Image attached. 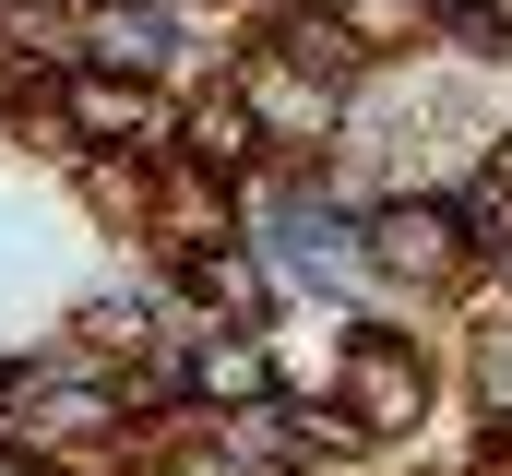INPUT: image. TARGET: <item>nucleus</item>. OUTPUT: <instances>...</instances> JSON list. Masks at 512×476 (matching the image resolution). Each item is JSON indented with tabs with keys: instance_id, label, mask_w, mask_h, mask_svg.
<instances>
[{
	"instance_id": "1",
	"label": "nucleus",
	"mask_w": 512,
	"mask_h": 476,
	"mask_svg": "<svg viewBox=\"0 0 512 476\" xmlns=\"http://www.w3.org/2000/svg\"><path fill=\"white\" fill-rule=\"evenodd\" d=\"M417 405H429V369H417V346L358 334V357H346V417L382 441V429H417Z\"/></svg>"
},
{
	"instance_id": "2",
	"label": "nucleus",
	"mask_w": 512,
	"mask_h": 476,
	"mask_svg": "<svg viewBox=\"0 0 512 476\" xmlns=\"http://www.w3.org/2000/svg\"><path fill=\"white\" fill-rule=\"evenodd\" d=\"M370 262H382V274H405V286H441V274L465 262V215H441V203H382Z\"/></svg>"
},
{
	"instance_id": "3",
	"label": "nucleus",
	"mask_w": 512,
	"mask_h": 476,
	"mask_svg": "<svg viewBox=\"0 0 512 476\" xmlns=\"http://www.w3.org/2000/svg\"><path fill=\"white\" fill-rule=\"evenodd\" d=\"M334 96H346V84H322V72H310V60H286V48L251 60V119H274V131H322Z\"/></svg>"
},
{
	"instance_id": "4",
	"label": "nucleus",
	"mask_w": 512,
	"mask_h": 476,
	"mask_svg": "<svg viewBox=\"0 0 512 476\" xmlns=\"http://www.w3.org/2000/svg\"><path fill=\"white\" fill-rule=\"evenodd\" d=\"M72 131H96V143H167V108H155L143 84L84 72V84H72Z\"/></svg>"
},
{
	"instance_id": "5",
	"label": "nucleus",
	"mask_w": 512,
	"mask_h": 476,
	"mask_svg": "<svg viewBox=\"0 0 512 476\" xmlns=\"http://www.w3.org/2000/svg\"><path fill=\"white\" fill-rule=\"evenodd\" d=\"M108 429H120V405H108L96 381H72V393H36V429H24V441H48V453H96Z\"/></svg>"
},
{
	"instance_id": "6",
	"label": "nucleus",
	"mask_w": 512,
	"mask_h": 476,
	"mask_svg": "<svg viewBox=\"0 0 512 476\" xmlns=\"http://www.w3.org/2000/svg\"><path fill=\"white\" fill-rule=\"evenodd\" d=\"M286 60H310L322 84H346L358 72V24L346 12H286Z\"/></svg>"
},
{
	"instance_id": "7",
	"label": "nucleus",
	"mask_w": 512,
	"mask_h": 476,
	"mask_svg": "<svg viewBox=\"0 0 512 476\" xmlns=\"http://www.w3.org/2000/svg\"><path fill=\"white\" fill-rule=\"evenodd\" d=\"M191 381H203L215 405H227V393H239V405H262V381H274V369H262V346H251V334H215V346L191 357Z\"/></svg>"
},
{
	"instance_id": "8",
	"label": "nucleus",
	"mask_w": 512,
	"mask_h": 476,
	"mask_svg": "<svg viewBox=\"0 0 512 476\" xmlns=\"http://www.w3.org/2000/svg\"><path fill=\"white\" fill-rule=\"evenodd\" d=\"M251 96H203V108H191V155H203V167H239V155H251Z\"/></svg>"
},
{
	"instance_id": "9",
	"label": "nucleus",
	"mask_w": 512,
	"mask_h": 476,
	"mask_svg": "<svg viewBox=\"0 0 512 476\" xmlns=\"http://www.w3.org/2000/svg\"><path fill=\"white\" fill-rule=\"evenodd\" d=\"M191 286H203L215 310H262V262H251V250H203V262H191Z\"/></svg>"
},
{
	"instance_id": "10",
	"label": "nucleus",
	"mask_w": 512,
	"mask_h": 476,
	"mask_svg": "<svg viewBox=\"0 0 512 476\" xmlns=\"http://www.w3.org/2000/svg\"><path fill=\"white\" fill-rule=\"evenodd\" d=\"M96 36H108V60H155V36H167V24H155L143 0H108V24H96Z\"/></svg>"
},
{
	"instance_id": "11",
	"label": "nucleus",
	"mask_w": 512,
	"mask_h": 476,
	"mask_svg": "<svg viewBox=\"0 0 512 476\" xmlns=\"http://www.w3.org/2000/svg\"><path fill=\"white\" fill-rule=\"evenodd\" d=\"M334 12H346L358 36H405V24H417V0H334Z\"/></svg>"
},
{
	"instance_id": "12",
	"label": "nucleus",
	"mask_w": 512,
	"mask_h": 476,
	"mask_svg": "<svg viewBox=\"0 0 512 476\" xmlns=\"http://www.w3.org/2000/svg\"><path fill=\"white\" fill-rule=\"evenodd\" d=\"M501 227H512V155L477 179V238H501Z\"/></svg>"
},
{
	"instance_id": "13",
	"label": "nucleus",
	"mask_w": 512,
	"mask_h": 476,
	"mask_svg": "<svg viewBox=\"0 0 512 476\" xmlns=\"http://www.w3.org/2000/svg\"><path fill=\"white\" fill-rule=\"evenodd\" d=\"M0 476H36V465H12V453H0Z\"/></svg>"
}]
</instances>
